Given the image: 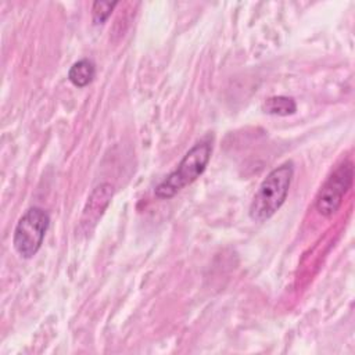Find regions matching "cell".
<instances>
[{"mask_svg":"<svg viewBox=\"0 0 355 355\" xmlns=\"http://www.w3.org/2000/svg\"><path fill=\"white\" fill-rule=\"evenodd\" d=\"M212 154V136L197 141L180 159L178 166L155 187L154 194L161 200L172 198L186 186L197 180L205 171Z\"/></svg>","mask_w":355,"mask_h":355,"instance_id":"obj_2","label":"cell"},{"mask_svg":"<svg viewBox=\"0 0 355 355\" xmlns=\"http://www.w3.org/2000/svg\"><path fill=\"white\" fill-rule=\"evenodd\" d=\"M114 196V186L111 183H100L93 189L85 204L80 220L79 232L89 234L101 219L104 211L108 208Z\"/></svg>","mask_w":355,"mask_h":355,"instance_id":"obj_5","label":"cell"},{"mask_svg":"<svg viewBox=\"0 0 355 355\" xmlns=\"http://www.w3.org/2000/svg\"><path fill=\"white\" fill-rule=\"evenodd\" d=\"M354 165L351 161H343L329 175L316 194L315 208L322 216L334 215L343 204V200L352 186Z\"/></svg>","mask_w":355,"mask_h":355,"instance_id":"obj_4","label":"cell"},{"mask_svg":"<svg viewBox=\"0 0 355 355\" xmlns=\"http://www.w3.org/2000/svg\"><path fill=\"white\" fill-rule=\"evenodd\" d=\"M50 226L49 214L40 207L26 209L14 229L12 245L24 259H31L40 250L47 229Z\"/></svg>","mask_w":355,"mask_h":355,"instance_id":"obj_3","label":"cell"},{"mask_svg":"<svg viewBox=\"0 0 355 355\" xmlns=\"http://www.w3.org/2000/svg\"><path fill=\"white\" fill-rule=\"evenodd\" d=\"M96 76V65L89 58H82L73 62L68 71L69 82L76 87H85L93 82Z\"/></svg>","mask_w":355,"mask_h":355,"instance_id":"obj_6","label":"cell"},{"mask_svg":"<svg viewBox=\"0 0 355 355\" xmlns=\"http://www.w3.org/2000/svg\"><path fill=\"white\" fill-rule=\"evenodd\" d=\"M116 1H94L92 7V15H93V22L94 25L104 24L110 15L112 14L114 8L116 7Z\"/></svg>","mask_w":355,"mask_h":355,"instance_id":"obj_8","label":"cell"},{"mask_svg":"<svg viewBox=\"0 0 355 355\" xmlns=\"http://www.w3.org/2000/svg\"><path fill=\"white\" fill-rule=\"evenodd\" d=\"M262 110L263 112L270 115L287 116V115H293L297 111V104L293 97L273 96L265 100V103L262 104Z\"/></svg>","mask_w":355,"mask_h":355,"instance_id":"obj_7","label":"cell"},{"mask_svg":"<svg viewBox=\"0 0 355 355\" xmlns=\"http://www.w3.org/2000/svg\"><path fill=\"white\" fill-rule=\"evenodd\" d=\"M294 175V164L286 161L273 168L261 182L250 204V218L265 222L272 218L284 204Z\"/></svg>","mask_w":355,"mask_h":355,"instance_id":"obj_1","label":"cell"}]
</instances>
